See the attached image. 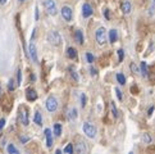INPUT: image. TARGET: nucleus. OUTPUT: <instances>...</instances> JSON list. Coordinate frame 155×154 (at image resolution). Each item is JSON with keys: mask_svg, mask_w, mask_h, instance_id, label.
<instances>
[{"mask_svg": "<svg viewBox=\"0 0 155 154\" xmlns=\"http://www.w3.org/2000/svg\"><path fill=\"white\" fill-rule=\"evenodd\" d=\"M67 55H68V58H71V59H74V58L77 57L76 49H74V48H68V49H67Z\"/></svg>", "mask_w": 155, "mask_h": 154, "instance_id": "obj_16", "label": "nucleus"}, {"mask_svg": "<svg viewBox=\"0 0 155 154\" xmlns=\"http://www.w3.org/2000/svg\"><path fill=\"white\" fill-rule=\"evenodd\" d=\"M44 7H45V9L48 10V13L50 15H55L58 13L54 0H44Z\"/></svg>", "mask_w": 155, "mask_h": 154, "instance_id": "obj_3", "label": "nucleus"}, {"mask_svg": "<svg viewBox=\"0 0 155 154\" xmlns=\"http://www.w3.org/2000/svg\"><path fill=\"white\" fill-rule=\"evenodd\" d=\"M117 80L120 85H124L126 84V79H124V76L122 75V73H117Z\"/></svg>", "mask_w": 155, "mask_h": 154, "instance_id": "obj_23", "label": "nucleus"}, {"mask_svg": "<svg viewBox=\"0 0 155 154\" xmlns=\"http://www.w3.org/2000/svg\"><path fill=\"white\" fill-rule=\"evenodd\" d=\"M74 38H76V41L78 42L80 45H82V44H84V34H82V31H81V30H77V31H76Z\"/></svg>", "mask_w": 155, "mask_h": 154, "instance_id": "obj_12", "label": "nucleus"}, {"mask_svg": "<svg viewBox=\"0 0 155 154\" xmlns=\"http://www.w3.org/2000/svg\"><path fill=\"white\" fill-rule=\"evenodd\" d=\"M90 71H91V75H92V76H96V75H97V71H96L95 68H94V67H91V68H90Z\"/></svg>", "mask_w": 155, "mask_h": 154, "instance_id": "obj_35", "label": "nucleus"}, {"mask_svg": "<svg viewBox=\"0 0 155 154\" xmlns=\"http://www.w3.org/2000/svg\"><path fill=\"white\" fill-rule=\"evenodd\" d=\"M69 71H71V76L73 77V80L78 81V73H77V71H76L73 67H71V68H69Z\"/></svg>", "mask_w": 155, "mask_h": 154, "instance_id": "obj_22", "label": "nucleus"}, {"mask_svg": "<svg viewBox=\"0 0 155 154\" xmlns=\"http://www.w3.org/2000/svg\"><path fill=\"white\" fill-rule=\"evenodd\" d=\"M34 121H35V123H36V125H38V126H41V125H42V116H41V113L38 112V111L35 113Z\"/></svg>", "mask_w": 155, "mask_h": 154, "instance_id": "obj_15", "label": "nucleus"}, {"mask_svg": "<svg viewBox=\"0 0 155 154\" xmlns=\"http://www.w3.org/2000/svg\"><path fill=\"white\" fill-rule=\"evenodd\" d=\"M96 41L99 42V45H104L107 42V30L104 27L96 30Z\"/></svg>", "mask_w": 155, "mask_h": 154, "instance_id": "obj_2", "label": "nucleus"}, {"mask_svg": "<svg viewBox=\"0 0 155 154\" xmlns=\"http://www.w3.org/2000/svg\"><path fill=\"white\" fill-rule=\"evenodd\" d=\"M87 152V148H86V144L84 142H78V144L76 145V153H86Z\"/></svg>", "mask_w": 155, "mask_h": 154, "instance_id": "obj_13", "label": "nucleus"}, {"mask_svg": "<svg viewBox=\"0 0 155 154\" xmlns=\"http://www.w3.org/2000/svg\"><path fill=\"white\" fill-rule=\"evenodd\" d=\"M58 108V100L54 96H49L46 100V109L49 112H55Z\"/></svg>", "mask_w": 155, "mask_h": 154, "instance_id": "obj_6", "label": "nucleus"}, {"mask_svg": "<svg viewBox=\"0 0 155 154\" xmlns=\"http://www.w3.org/2000/svg\"><path fill=\"white\" fill-rule=\"evenodd\" d=\"M14 87H15V85H14V80H10V81H9V84H8V90H9V91H13V90H14Z\"/></svg>", "mask_w": 155, "mask_h": 154, "instance_id": "obj_27", "label": "nucleus"}, {"mask_svg": "<svg viewBox=\"0 0 155 154\" xmlns=\"http://www.w3.org/2000/svg\"><path fill=\"white\" fill-rule=\"evenodd\" d=\"M68 118L71 121H73L77 118V109L76 108H71L69 111H68Z\"/></svg>", "mask_w": 155, "mask_h": 154, "instance_id": "obj_17", "label": "nucleus"}, {"mask_svg": "<svg viewBox=\"0 0 155 154\" xmlns=\"http://www.w3.org/2000/svg\"><path fill=\"white\" fill-rule=\"evenodd\" d=\"M153 112H154V107H151L150 109H149V113H147V116H151V114H153Z\"/></svg>", "mask_w": 155, "mask_h": 154, "instance_id": "obj_38", "label": "nucleus"}, {"mask_svg": "<svg viewBox=\"0 0 155 154\" xmlns=\"http://www.w3.org/2000/svg\"><path fill=\"white\" fill-rule=\"evenodd\" d=\"M92 13H94V10L91 8V5L85 3L84 7H82V15H84L85 18H88V17H91V15H92Z\"/></svg>", "mask_w": 155, "mask_h": 154, "instance_id": "obj_8", "label": "nucleus"}, {"mask_svg": "<svg viewBox=\"0 0 155 154\" xmlns=\"http://www.w3.org/2000/svg\"><path fill=\"white\" fill-rule=\"evenodd\" d=\"M131 68L134 69V72H135V73H137V71H138V69L136 68V64H132V65H131Z\"/></svg>", "mask_w": 155, "mask_h": 154, "instance_id": "obj_37", "label": "nucleus"}, {"mask_svg": "<svg viewBox=\"0 0 155 154\" xmlns=\"http://www.w3.org/2000/svg\"><path fill=\"white\" fill-rule=\"evenodd\" d=\"M110 107H112L113 116H114V117H117V116H118V111H117V108H115V104H114V103H112V104H110Z\"/></svg>", "mask_w": 155, "mask_h": 154, "instance_id": "obj_28", "label": "nucleus"}, {"mask_svg": "<svg viewBox=\"0 0 155 154\" xmlns=\"http://www.w3.org/2000/svg\"><path fill=\"white\" fill-rule=\"evenodd\" d=\"M26 98L28 102H35L37 99V92L34 90V89H28L26 92Z\"/></svg>", "mask_w": 155, "mask_h": 154, "instance_id": "obj_10", "label": "nucleus"}, {"mask_svg": "<svg viewBox=\"0 0 155 154\" xmlns=\"http://www.w3.org/2000/svg\"><path fill=\"white\" fill-rule=\"evenodd\" d=\"M84 132L86 134L87 137H90V139H94V137H95V135H96V129L94 127L91 123L85 122V123H84Z\"/></svg>", "mask_w": 155, "mask_h": 154, "instance_id": "obj_4", "label": "nucleus"}, {"mask_svg": "<svg viewBox=\"0 0 155 154\" xmlns=\"http://www.w3.org/2000/svg\"><path fill=\"white\" fill-rule=\"evenodd\" d=\"M21 2H23V0H21Z\"/></svg>", "mask_w": 155, "mask_h": 154, "instance_id": "obj_42", "label": "nucleus"}, {"mask_svg": "<svg viewBox=\"0 0 155 154\" xmlns=\"http://www.w3.org/2000/svg\"><path fill=\"white\" fill-rule=\"evenodd\" d=\"M86 102H87L86 95H85V94H82V95H81V105H82V107H85V105H86Z\"/></svg>", "mask_w": 155, "mask_h": 154, "instance_id": "obj_29", "label": "nucleus"}, {"mask_svg": "<svg viewBox=\"0 0 155 154\" xmlns=\"http://www.w3.org/2000/svg\"><path fill=\"white\" fill-rule=\"evenodd\" d=\"M109 38H110V42H115V41H117V31H115V30H110L109 31Z\"/></svg>", "mask_w": 155, "mask_h": 154, "instance_id": "obj_19", "label": "nucleus"}, {"mask_svg": "<svg viewBox=\"0 0 155 154\" xmlns=\"http://www.w3.org/2000/svg\"><path fill=\"white\" fill-rule=\"evenodd\" d=\"M30 140V137H27V136H22L21 137V141L22 142H26V141H28Z\"/></svg>", "mask_w": 155, "mask_h": 154, "instance_id": "obj_36", "label": "nucleus"}, {"mask_svg": "<svg viewBox=\"0 0 155 154\" xmlns=\"http://www.w3.org/2000/svg\"><path fill=\"white\" fill-rule=\"evenodd\" d=\"M4 125H5V119L4 118H0V130L4 127Z\"/></svg>", "mask_w": 155, "mask_h": 154, "instance_id": "obj_33", "label": "nucleus"}, {"mask_svg": "<svg viewBox=\"0 0 155 154\" xmlns=\"http://www.w3.org/2000/svg\"><path fill=\"white\" fill-rule=\"evenodd\" d=\"M141 73H142V76H146L147 75V67H146V63L145 62H141Z\"/></svg>", "mask_w": 155, "mask_h": 154, "instance_id": "obj_24", "label": "nucleus"}, {"mask_svg": "<svg viewBox=\"0 0 155 154\" xmlns=\"http://www.w3.org/2000/svg\"><path fill=\"white\" fill-rule=\"evenodd\" d=\"M115 94H117V96H118L119 100H122V92H120L119 89H115Z\"/></svg>", "mask_w": 155, "mask_h": 154, "instance_id": "obj_32", "label": "nucleus"}, {"mask_svg": "<svg viewBox=\"0 0 155 154\" xmlns=\"http://www.w3.org/2000/svg\"><path fill=\"white\" fill-rule=\"evenodd\" d=\"M154 2H155V0H154Z\"/></svg>", "mask_w": 155, "mask_h": 154, "instance_id": "obj_43", "label": "nucleus"}, {"mask_svg": "<svg viewBox=\"0 0 155 154\" xmlns=\"http://www.w3.org/2000/svg\"><path fill=\"white\" fill-rule=\"evenodd\" d=\"M104 17L107 18V19H109V9H105L104 10Z\"/></svg>", "mask_w": 155, "mask_h": 154, "instance_id": "obj_34", "label": "nucleus"}, {"mask_svg": "<svg viewBox=\"0 0 155 154\" xmlns=\"http://www.w3.org/2000/svg\"><path fill=\"white\" fill-rule=\"evenodd\" d=\"M8 153H10V154H18L19 152H18V149L14 145L10 144V145H8Z\"/></svg>", "mask_w": 155, "mask_h": 154, "instance_id": "obj_21", "label": "nucleus"}, {"mask_svg": "<svg viewBox=\"0 0 155 154\" xmlns=\"http://www.w3.org/2000/svg\"><path fill=\"white\" fill-rule=\"evenodd\" d=\"M60 12H62V17H63L64 21L69 22V21L72 19V8H71V7H67V5H65V7L62 8V10H60Z\"/></svg>", "mask_w": 155, "mask_h": 154, "instance_id": "obj_7", "label": "nucleus"}, {"mask_svg": "<svg viewBox=\"0 0 155 154\" xmlns=\"http://www.w3.org/2000/svg\"><path fill=\"white\" fill-rule=\"evenodd\" d=\"M28 53H30V55H31L32 60H34V62L36 63V62H37V53H36V46H35V44H34V42H31V44H30Z\"/></svg>", "mask_w": 155, "mask_h": 154, "instance_id": "obj_11", "label": "nucleus"}, {"mask_svg": "<svg viewBox=\"0 0 155 154\" xmlns=\"http://www.w3.org/2000/svg\"><path fill=\"white\" fill-rule=\"evenodd\" d=\"M48 38H49V41H50V44H53L55 46L60 45V42H62V38H60V35L58 31H51L50 34H49Z\"/></svg>", "mask_w": 155, "mask_h": 154, "instance_id": "obj_5", "label": "nucleus"}, {"mask_svg": "<svg viewBox=\"0 0 155 154\" xmlns=\"http://www.w3.org/2000/svg\"><path fill=\"white\" fill-rule=\"evenodd\" d=\"M5 3H7V0H0V4H2V5L5 4Z\"/></svg>", "mask_w": 155, "mask_h": 154, "instance_id": "obj_39", "label": "nucleus"}, {"mask_svg": "<svg viewBox=\"0 0 155 154\" xmlns=\"http://www.w3.org/2000/svg\"><path fill=\"white\" fill-rule=\"evenodd\" d=\"M45 139H46V146L51 148L53 146V132H51L50 129L45 130Z\"/></svg>", "mask_w": 155, "mask_h": 154, "instance_id": "obj_9", "label": "nucleus"}, {"mask_svg": "<svg viewBox=\"0 0 155 154\" xmlns=\"http://www.w3.org/2000/svg\"><path fill=\"white\" fill-rule=\"evenodd\" d=\"M118 55H119V63H120L122 60H123V57H124V52L122 50V49H119V50H118Z\"/></svg>", "mask_w": 155, "mask_h": 154, "instance_id": "obj_31", "label": "nucleus"}, {"mask_svg": "<svg viewBox=\"0 0 155 154\" xmlns=\"http://www.w3.org/2000/svg\"><path fill=\"white\" fill-rule=\"evenodd\" d=\"M86 59H87L88 63H92L94 60H95V57H94L91 53H86Z\"/></svg>", "mask_w": 155, "mask_h": 154, "instance_id": "obj_26", "label": "nucleus"}, {"mask_svg": "<svg viewBox=\"0 0 155 154\" xmlns=\"http://www.w3.org/2000/svg\"><path fill=\"white\" fill-rule=\"evenodd\" d=\"M36 19H38V10H37V8H36Z\"/></svg>", "mask_w": 155, "mask_h": 154, "instance_id": "obj_41", "label": "nucleus"}, {"mask_svg": "<svg viewBox=\"0 0 155 154\" xmlns=\"http://www.w3.org/2000/svg\"><path fill=\"white\" fill-rule=\"evenodd\" d=\"M142 141L145 142V144H150L151 142V136L149 134H142Z\"/></svg>", "mask_w": 155, "mask_h": 154, "instance_id": "obj_20", "label": "nucleus"}, {"mask_svg": "<svg viewBox=\"0 0 155 154\" xmlns=\"http://www.w3.org/2000/svg\"><path fill=\"white\" fill-rule=\"evenodd\" d=\"M21 82H22V73H21V71L18 69L17 71V85H21Z\"/></svg>", "mask_w": 155, "mask_h": 154, "instance_id": "obj_30", "label": "nucleus"}, {"mask_svg": "<svg viewBox=\"0 0 155 154\" xmlns=\"http://www.w3.org/2000/svg\"><path fill=\"white\" fill-rule=\"evenodd\" d=\"M131 9H132V7H131V3L130 2H124L123 4H122V10H123L124 14L131 13Z\"/></svg>", "mask_w": 155, "mask_h": 154, "instance_id": "obj_14", "label": "nucleus"}, {"mask_svg": "<svg viewBox=\"0 0 155 154\" xmlns=\"http://www.w3.org/2000/svg\"><path fill=\"white\" fill-rule=\"evenodd\" d=\"M18 119L23 126L28 125V111L25 105H21L18 109Z\"/></svg>", "mask_w": 155, "mask_h": 154, "instance_id": "obj_1", "label": "nucleus"}, {"mask_svg": "<svg viewBox=\"0 0 155 154\" xmlns=\"http://www.w3.org/2000/svg\"><path fill=\"white\" fill-rule=\"evenodd\" d=\"M74 152V149H73V145H72V144H68L67 146H65L64 148V153H68V154H72V153H73Z\"/></svg>", "mask_w": 155, "mask_h": 154, "instance_id": "obj_25", "label": "nucleus"}, {"mask_svg": "<svg viewBox=\"0 0 155 154\" xmlns=\"http://www.w3.org/2000/svg\"><path fill=\"white\" fill-rule=\"evenodd\" d=\"M132 91H134V94H137V92H136V87H135V86L132 87Z\"/></svg>", "mask_w": 155, "mask_h": 154, "instance_id": "obj_40", "label": "nucleus"}, {"mask_svg": "<svg viewBox=\"0 0 155 154\" xmlns=\"http://www.w3.org/2000/svg\"><path fill=\"white\" fill-rule=\"evenodd\" d=\"M54 135L59 137L60 135H62V126H60L59 123H55L54 125Z\"/></svg>", "mask_w": 155, "mask_h": 154, "instance_id": "obj_18", "label": "nucleus"}]
</instances>
